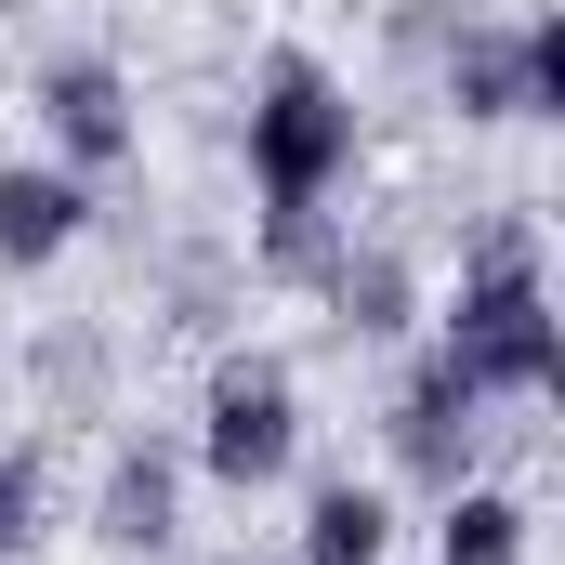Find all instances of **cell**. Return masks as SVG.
<instances>
[{
    "label": "cell",
    "instance_id": "obj_14",
    "mask_svg": "<svg viewBox=\"0 0 565 565\" xmlns=\"http://www.w3.org/2000/svg\"><path fill=\"white\" fill-rule=\"evenodd\" d=\"M526 119H565V13H526Z\"/></svg>",
    "mask_w": 565,
    "mask_h": 565
},
{
    "label": "cell",
    "instance_id": "obj_8",
    "mask_svg": "<svg viewBox=\"0 0 565 565\" xmlns=\"http://www.w3.org/2000/svg\"><path fill=\"white\" fill-rule=\"evenodd\" d=\"M447 106L460 119H526V26H460L447 40Z\"/></svg>",
    "mask_w": 565,
    "mask_h": 565
},
{
    "label": "cell",
    "instance_id": "obj_12",
    "mask_svg": "<svg viewBox=\"0 0 565 565\" xmlns=\"http://www.w3.org/2000/svg\"><path fill=\"white\" fill-rule=\"evenodd\" d=\"M355 237L329 224V198H264V277H289V289H316L329 264H342Z\"/></svg>",
    "mask_w": 565,
    "mask_h": 565
},
{
    "label": "cell",
    "instance_id": "obj_15",
    "mask_svg": "<svg viewBox=\"0 0 565 565\" xmlns=\"http://www.w3.org/2000/svg\"><path fill=\"white\" fill-rule=\"evenodd\" d=\"M0 13H13V0H0Z\"/></svg>",
    "mask_w": 565,
    "mask_h": 565
},
{
    "label": "cell",
    "instance_id": "obj_3",
    "mask_svg": "<svg viewBox=\"0 0 565 565\" xmlns=\"http://www.w3.org/2000/svg\"><path fill=\"white\" fill-rule=\"evenodd\" d=\"M289 447H302V395H289L277 355H224L211 369V408H198V460L224 487H277Z\"/></svg>",
    "mask_w": 565,
    "mask_h": 565
},
{
    "label": "cell",
    "instance_id": "obj_6",
    "mask_svg": "<svg viewBox=\"0 0 565 565\" xmlns=\"http://www.w3.org/2000/svg\"><path fill=\"white\" fill-rule=\"evenodd\" d=\"M79 211H93V184H79V171L0 158V264H53V250L79 237Z\"/></svg>",
    "mask_w": 565,
    "mask_h": 565
},
{
    "label": "cell",
    "instance_id": "obj_9",
    "mask_svg": "<svg viewBox=\"0 0 565 565\" xmlns=\"http://www.w3.org/2000/svg\"><path fill=\"white\" fill-rule=\"evenodd\" d=\"M395 553V500L382 487H316V513H302V565H382Z\"/></svg>",
    "mask_w": 565,
    "mask_h": 565
},
{
    "label": "cell",
    "instance_id": "obj_10",
    "mask_svg": "<svg viewBox=\"0 0 565 565\" xmlns=\"http://www.w3.org/2000/svg\"><path fill=\"white\" fill-rule=\"evenodd\" d=\"M316 289H329L342 342H395V329H408V264H395V250H342Z\"/></svg>",
    "mask_w": 565,
    "mask_h": 565
},
{
    "label": "cell",
    "instance_id": "obj_1",
    "mask_svg": "<svg viewBox=\"0 0 565 565\" xmlns=\"http://www.w3.org/2000/svg\"><path fill=\"white\" fill-rule=\"evenodd\" d=\"M434 355H447L487 408H500V395H553V382H565V329H553V289H540V237H526V224H487V237H473Z\"/></svg>",
    "mask_w": 565,
    "mask_h": 565
},
{
    "label": "cell",
    "instance_id": "obj_5",
    "mask_svg": "<svg viewBox=\"0 0 565 565\" xmlns=\"http://www.w3.org/2000/svg\"><path fill=\"white\" fill-rule=\"evenodd\" d=\"M40 132H53L66 171H119L132 158V79L106 53H53L40 66Z\"/></svg>",
    "mask_w": 565,
    "mask_h": 565
},
{
    "label": "cell",
    "instance_id": "obj_13",
    "mask_svg": "<svg viewBox=\"0 0 565 565\" xmlns=\"http://www.w3.org/2000/svg\"><path fill=\"white\" fill-rule=\"evenodd\" d=\"M40 526H53V460L40 447H0V565L40 553Z\"/></svg>",
    "mask_w": 565,
    "mask_h": 565
},
{
    "label": "cell",
    "instance_id": "obj_4",
    "mask_svg": "<svg viewBox=\"0 0 565 565\" xmlns=\"http://www.w3.org/2000/svg\"><path fill=\"white\" fill-rule=\"evenodd\" d=\"M382 434H395V460H408L434 500H447V487H473V434H487V395H473V382H460L447 355H422V369L395 382Z\"/></svg>",
    "mask_w": 565,
    "mask_h": 565
},
{
    "label": "cell",
    "instance_id": "obj_2",
    "mask_svg": "<svg viewBox=\"0 0 565 565\" xmlns=\"http://www.w3.org/2000/svg\"><path fill=\"white\" fill-rule=\"evenodd\" d=\"M250 171H264V198H329L355 171V93L316 53L264 66V93H250Z\"/></svg>",
    "mask_w": 565,
    "mask_h": 565
},
{
    "label": "cell",
    "instance_id": "obj_7",
    "mask_svg": "<svg viewBox=\"0 0 565 565\" xmlns=\"http://www.w3.org/2000/svg\"><path fill=\"white\" fill-rule=\"evenodd\" d=\"M171 513H184L171 447H119V460H106V513H93V540H119V553H171Z\"/></svg>",
    "mask_w": 565,
    "mask_h": 565
},
{
    "label": "cell",
    "instance_id": "obj_11",
    "mask_svg": "<svg viewBox=\"0 0 565 565\" xmlns=\"http://www.w3.org/2000/svg\"><path fill=\"white\" fill-rule=\"evenodd\" d=\"M434 565H526V500H500V487H447Z\"/></svg>",
    "mask_w": 565,
    "mask_h": 565
}]
</instances>
